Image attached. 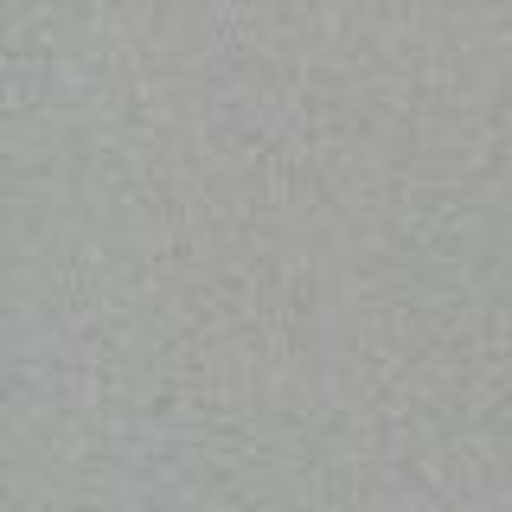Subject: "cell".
<instances>
[]
</instances>
